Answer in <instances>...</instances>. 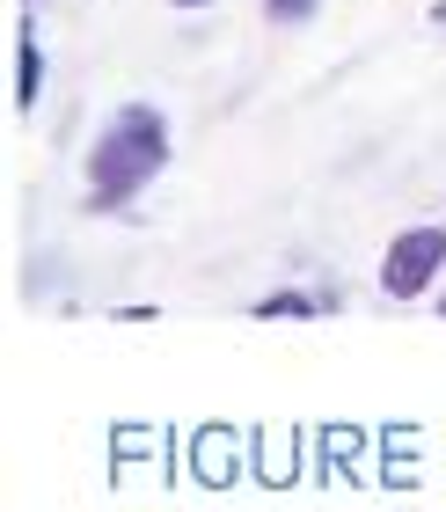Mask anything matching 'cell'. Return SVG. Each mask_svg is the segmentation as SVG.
<instances>
[{
  "label": "cell",
  "mask_w": 446,
  "mask_h": 512,
  "mask_svg": "<svg viewBox=\"0 0 446 512\" xmlns=\"http://www.w3.org/2000/svg\"><path fill=\"white\" fill-rule=\"evenodd\" d=\"M169 118L154 103H125L88 147V213H125L147 183L169 169Z\"/></svg>",
  "instance_id": "6da1fadb"
},
{
  "label": "cell",
  "mask_w": 446,
  "mask_h": 512,
  "mask_svg": "<svg viewBox=\"0 0 446 512\" xmlns=\"http://www.w3.org/2000/svg\"><path fill=\"white\" fill-rule=\"evenodd\" d=\"M439 271H446V227H403V235L381 249V293L388 300L432 293Z\"/></svg>",
  "instance_id": "7a4b0ae2"
},
{
  "label": "cell",
  "mask_w": 446,
  "mask_h": 512,
  "mask_svg": "<svg viewBox=\"0 0 446 512\" xmlns=\"http://www.w3.org/2000/svg\"><path fill=\"white\" fill-rule=\"evenodd\" d=\"M37 96H44V52L30 30H15V110H37Z\"/></svg>",
  "instance_id": "3957f363"
},
{
  "label": "cell",
  "mask_w": 446,
  "mask_h": 512,
  "mask_svg": "<svg viewBox=\"0 0 446 512\" xmlns=\"http://www.w3.org/2000/svg\"><path fill=\"white\" fill-rule=\"evenodd\" d=\"M322 308H330V293H264V300H256V322H278V315H322Z\"/></svg>",
  "instance_id": "277c9868"
},
{
  "label": "cell",
  "mask_w": 446,
  "mask_h": 512,
  "mask_svg": "<svg viewBox=\"0 0 446 512\" xmlns=\"http://www.w3.org/2000/svg\"><path fill=\"white\" fill-rule=\"evenodd\" d=\"M315 0H264V22H308Z\"/></svg>",
  "instance_id": "5b68a950"
},
{
  "label": "cell",
  "mask_w": 446,
  "mask_h": 512,
  "mask_svg": "<svg viewBox=\"0 0 446 512\" xmlns=\"http://www.w3.org/2000/svg\"><path fill=\"white\" fill-rule=\"evenodd\" d=\"M169 8H205V0H169Z\"/></svg>",
  "instance_id": "8992f818"
},
{
  "label": "cell",
  "mask_w": 446,
  "mask_h": 512,
  "mask_svg": "<svg viewBox=\"0 0 446 512\" xmlns=\"http://www.w3.org/2000/svg\"><path fill=\"white\" fill-rule=\"evenodd\" d=\"M439 315H446V293H439Z\"/></svg>",
  "instance_id": "52a82bcc"
}]
</instances>
